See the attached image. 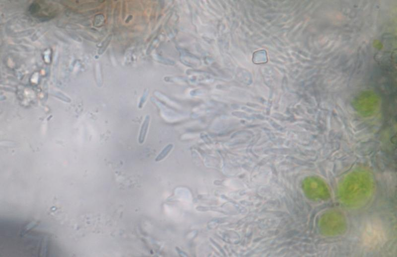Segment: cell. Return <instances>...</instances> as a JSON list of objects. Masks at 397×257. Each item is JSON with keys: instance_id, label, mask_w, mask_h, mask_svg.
<instances>
[{"instance_id": "1", "label": "cell", "mask_w": 397, "mask_h": 257, "mask_svg": "<svg viewBox=\"0 0 397 257\" xmlns=\"http://www.w3.org/2000/svg\"><path fill=\"white\" fill-rule=\"evenodd\" d=\"M373 189V180L369 173L355 171L347 175L340 184L339 197L344 204L357 207L369 200Z\"/></svg>"}, {"instance_id": "2", "label": "cell", "mask_w": 397, "mask_h": 257, "mask_svg": "<svg viewBox=\"0 0 397 257\" xmlns=\"http://www.w3.org/2000/svg\"><path fill=\"white\" fill-rule=\"evenodd\" d=\"M321 233L327 236H335L343 234L347 229L344 216L340 212L331 210L320 217L318 223Z\"/></svg>"}, {"instance_id": "3", "label": "cell", "mask_w": 397, "mask_h": 257, "mask_svg": "<svg viewBox=\"0 0 397 257\" xmlns=\"http://www.w3.org/2000/svg\"><path fill=\"white\" fill-rule=\"evenodd\" d=\"M306 196L314 200H324L330 197L329 188L321 178L316 176L306 178L302 184Z\"/></svg>"}, {"instance_id": "4", "label": "cell", "mask_w": 397, "mask_h": 257, "mask_svg": "<svg viewBox=\"0 0 397 257\" xmlns=\"http://www.w3.org/2000/svg\"><path fill=\"white\" fill-rule=\"evenodd\" d=\"M355 105L357 112L361 115L370 116L377 111L379 101L374 94L367 92L362 93L357 98Z\"/></svg>"}, {"instance_id": "5", "label": "cell", "mask_w": 397, "mask_h": 257, "mask_svg": "<svg viewBox=\"0 0 397 257\" xmlns=\"http://www.w3.org/2000/svg\"><path fill=\"white\" fill-rule=\"evenodd\" d=\"M150 122V116L146 115L141 126L138 141L140 144H142L144 142Z\"/></svg>"}, {"instance_id": "6", "label": "cell", "mask_w": 397, "mask_h": 257, "mask_svg": "<svg viewBox=\"0 0 397 257\" xmlns=\"http://www.w3.org/2000/svg\"><path fill=\"white\" fill-rule=\"evenodd\" d=\"M173 147V144L172 143H170L167 145L156 158L155 161L156 162H159L165 159L171 151Z\"/></svg>"}, {"instance_id": "7", "label": "cell", "mask_w": 397, "mask_h": 257, "mask_svg": "<svg viewBox=\"0 0 397 257\" xmlns=\"http://www.w3.org/2000/svg\"><path fill=\"white\" fill-rule=\"evenodd\" d=\"M111 38H112L111 36H110L108 37V38L106 40V41L104 42V43L103 44L102 47L100 50V52L99 53H100L99 54H102V53L104 52V51L106 50L109 44L110 43Z\"/></svg>"}, {"instance_id": "8", "label": "cell", "mask_w": 397, "mask_h": 257, "mask_svg": "<svg viewBox=\"0 0 397 257\" xmlns=\"http://www.w3.org/2000/svg\"><path fill=\"white\" fill-rule=\"evenodd\" d=\"M38 8H39L38 6H37L36 5H32V6H31L30 10L31 11V12H37L38 10Z\"/></svg>"}]
</instances>
